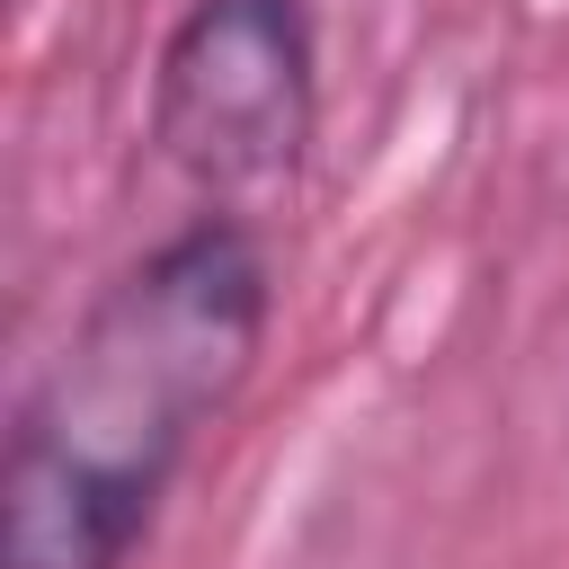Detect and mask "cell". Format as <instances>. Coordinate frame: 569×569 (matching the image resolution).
<instances>
[{"instance_id":"cell-1","label":"cell","mask_w":569,"mask_h":569,"mask_svg":"<svg viewBox=\"0 0 569 569\" xmlns=\"http://www.w3.org/2000/svg\"><path fill=\"white\" fill-rule=\"evenodd\" d=\"M276 267L240 213H196L124 258L0 445V569H133L178 471L267 356Z\"/></svg>"},{"instance_id":"cell-2","label":"cell","mask_w":569,"mask_h":569,"mask_svg":"<svg viewBox=\"0 0 569 569\" xmlns=\"http://www.w3.org/2000/svg\"><path fill=\"white\" fill-rule=\"evenodd\" d=\"M320 133L311 0H187L151 53V151L204 213L284 187Z\"/></svg>"}]
</instances>
